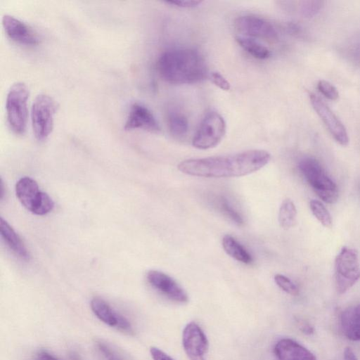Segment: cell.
<instances>
[{
	"label": "cell",
	"instance_id": "cell-12",
	"mask_svg": "<svg viewBox=\"0 0 360 360\" xmlns=\"http://www.w3.org/2000/svg\"><path fill=\"white\" fill-rule=\"evenodd\" d=\"M148 283L168 299L179 303H186L188 297L184 288L171 276L157 270L147 273Z\"/></svg>",
	"mask_w": 360,
	"mask_h": 360
},
{
	"label": "cell",
	"instance_id": "cell-33",
	"mask_svg": "<svg viewBox=\"0 0 360 360\" xmlns=\"http://www.w3.org/2000/svg\"><path fill=\"white\" fill-rule=\"evenodd\" d=\"M35 360H58L55 356L45 351L39 352L35 358Z\"/></svg>",
	"mask_w": 360,
	"mask_h": 360
},
{
	"label": "cell",
	"instance_id": "cell-34",
	"mask_svg": "<svg viewBox=\"0 0 360 360\" xmlns=\"http://www.w3.org/2000/svg\"><path fill=\"white\" fill-rule=\"evenodd\" d=\"M344 359L345 360H358L356 354L353 352V350L347 347L345 348L344 351Z\"/></svg>",
	"mask_w": 360,
	"mask_h": 360
},
{
	"label": "cell",
	"instance_id": "cell-9",
	"mask_svg": "<svg viewBox=\"0 0 360 360\" xmlns=\"http://www.w3.org/2000/svg\"><path fill=\"white\" fill-rule=\"evenodd\" d=\"M309 99L312 108L335 141L342 146H347L349 136L343 123L319 96L310 94Z\"/></svg>",
	"mask_w": 360,
	"mask_h": 360
},
{
	"label": "cell",
	"instance_id": "cell-27",
	"mask_svg": "<svg viewBox=\"0 0 360 360\" xmlns=\"http://www.w3.org/2000/svg\"><path fill=\"white\" fill-rule=\"evenodd\" d=\"M317 89L326 98L335 101L339 97V92L336 87L329 82L321 79L317 83Z\"/></svg>",
	"mask_w": 360,
	"mask_h": 360
},
{
	"label": "cell",
	"instance_id": "cell-15",
	"mask_svg": "<svg viewBox=\"0 0 360 360\" xmlns=\"http://www.w3.org/2000/svg\"><path fill=\"white\" fill-rule=\"evenodd\" d=\"M274 353L276 360H316L312 352L290 338L279 340L274 346Z\"/></svg>",
	"mask_w": 360,
	"mask_h": 360
},
{
	"label": "cell",
	"instance_id": "cell-6",
	"mask_svg": "<svg viewBox=\"0 0 360 360\" xmlns=\"http://www.w3.org/2000/svg\"><path fill=\"white\" fill-rule=\"evenodd\" d=\"M15 193L22 205L32 213L44 215L53 208L51 197L39 190L37 183L30 177H22L15 185Z\"/></svg>",
	"mask_w": 360,
	"mask_h": 360
},
{
	"label": "cell",
	"instance_id": "cell-7",
	"mask_svg": "<svg viewBox=\"0 0 360 360\" xmlns=\"http://www.w3.org/2000/svg\"><path fill=\"white\" fill-rule=\"evenodd\" d=\"M226 129V122L221 115L214 111L207 112L193 138V146L200 150L217 146L224 138Z\"/></svg>",
	"mask_w": 360,
	"mask_h": 360
},
{
	"label": "cell",
	"instance_id": "cell-5",
	"mask_svg": "<svg viewBox=\"0 0 360 360\" xmlns=\"http://www.w3.org/2000/svg\"><path fill=\"white\" fill-rule=\"evenodd\" d=\"M360 278V264L355 249L344 246L335 259V281L337 292L344 294Z\"/></svg>",
	"mask_w": 360,
	"mask_h": 360
},
{
	"label": "cell",
	"instance_id": "cell-16",
	"mask_svg": "<svg viewBox=\"0 0 360 360\" xmlns=\"http://www.w3.org/2000/svg\"><path fill=\"white\" fill-rule=\"evenodd\" d=\"M344 335L353 341L360 340V304L344 310L340 316Z\"/></svg>",
	"mask_w": 360,
	"mask_h": 360
},
{
	"label": "cell",
	"instance_id": "cell-22",
	"mask_svg": "<svg viewBox=\"0 0 360 360\" xmlns=\"http://www.w3.org/2000/svg\"><path fill=\"white\" fill-rule=\"evenodd\" d=\"M297 210L294 202L289 198L283 200L278 212V222L284 229H289L296 224Z\"/></svg>",
	"mask_w": 360,
	"mask_h": 360
},
{
	"label": "cell",
	"instance_id": "cell-31",
	"mask_svg": "<svg viewBox=\"0 0 360 360\" xmlns=\"http://www.w3.org/2000/svg\"><path fill=\"white\" fill-rule=\"evenodd\" d=\"M150 352L153 360H174L167 354L155 347H150Z\"/></svg>",
	"mask_w": 360,
	"mask_h": 360
},
{
	"label": "cell",
	"instance_id": "cell-17",
	"mask_svg": "<svg viewBox=\"0 0 360 360\" xmlns=\"http://www.w3.org/2000/svg\"><path fill=\"white\" fill-rule=\"evenodd\" d=\"M1 235L9 248L20 259L29 260L30 255L25 244L13 228L1 217Z\"/></svg>",
	"mask_w": 360,
	"mask_h": 360
},
{
	"label": "cell",
	"instance_id": "cell-14",
	"mask_svg": "<svg viewBox=\"0 0 360 360\" xmlns=\"http://www.w3.org/2000/svg\"><path fill=\"white\" fill-rule=\"evenodd\" d=\"M2 25L7 35L19 44L33 46L39 41L38 35L30 25L13 15H4Z\"/></svg>",
	"mask_w": 360,
	"mask_h": 360
},
{
	"label": "cell",
	"instance_id": "cell-30",
	"mask_svg": "<svg viewBox=\"0 0 360 360\" xmlns=\"http://www.w3.org/2000/svg\"><path fill=\"white\" fill-rule=\"evenodd\" d=\"M165 3L179 8H192L200 4L202 1L195 0H176L167 1Z\"/></svg>",
	"mask_w": 360,
	"mask_h": 360
},
{
	"label": "cell",
	"instance_id": "cell-25",
	"mask_svg": "<svg viewBox=\"0 0 360 360\" xmlns=\"http://www.w3.org/2000/svg\"><path fill=\"white\" fill-rule=\"evenodd\" d=\"M220 210L237 225L243 224V219L240 214L229 204V201L223 197L219 200Z\"/></svg>",
	"mask_w": 360,
	"mask_h": 360
},
{
	"label": "cell",
	"instance_id": "cell-10",
	"mask_svg": "<svg viewBox=\"0 0 360 360\" xmlns=\"http://www.w3.org/2000/svg\"><path fill=\"white\" fill-rule=\"evenodd\" d=\"M182 345L190 360H207L209 342L205 333L196 323L190 322L184 327Z\"/></svg>",
	"mask_w": 360,
	"mask_h": 360
},
{
	"label": "cell",
	"instance_id": "cell-32",
	"mask_svg": "<svg viewBox=\"0 0 360 360\" xmlns=\"http://www.w3.org/2000/svg\"><path fill=\"white\" fill-rule=\"evenodd\" d=\"M352 44H351V50L349 52L351 53V57L360 64V38L358 37Z\"/></svg>",
	"mask_w": 360,
	"mask_h": 360
},
{
	"label": "cell",
	"instance_id": "cell-36",
	"mask_svg": "<svg viewBox=\"0 0 360 360\" xmlns=\"http://www.w3.org/2000/svg\"><path fill=\"white\" fill-rule=\"evenodd\" d=\"M71 359L72 360H79L78 356L75 354H71Z\"/></svg>",
	"mask_w": 360,
	"mask_h": 360
},
{
	"label": "cell",
	"instance_id": "cell-24",
	"mask_svg": "<svg viewBox=\"0 0 360 360\" xmlns=\"http://www.w3.org/2000/svg\"><path fill=\"white\" fill-rule=\"evenodd\" d=\"M324 1L316 0H307L300 1V12L304 18H313L323 8Z\"/></svg>",
	"mask_w": 360,
	"mask_h": 360
},
{
	"label": "cell",
	"instance_id": "cell-18",
	"mask_svg": "<svg viewBox=\"0 0 360 360\" xmlns=\"http://www.w3.org/2000/svg\"><path fill=\"white\" fill-rule=\"evenodd\" d=\"M91 308L94 314L105 324L116 327L119 314L100 297H94L91 301Z\"/></svg>",
	"mask_w": 360,
	"mask_h": 360
},
{
	"label": "cell",
	"instance_id": "cell-2",
	"mask_svg": "<svg viewBox=\"0 0 360 360\" xmlns=\"http://www.w3.org/2000/svg\"><path fill=\"white\" fill-rule=\"evenodd\" d=\"M157 69L162 79L173 84H194L207 77L204 58L193 49L165 51L158 60Z\"/></svg>",
	"mask_w": 360,
	"mask_h": 360
},
{
	"label": "cell",
	"instance_id": "cell-3",
	"mask_svg": "<svg viewBox=\"0 0 360 360\" xmlns=\"http://www.w3.org/2000/svg\"><path fill=\"white\" fill-rule=\"evenodd\" d=\"M298 167L314 192L323 202L333 204L338 200V186L317 160L310 157L304 158L300 161Z\"/></svg>",
	"mask_w": 360,
	"mask_h": 360
},
{
	"label": "cell",
	"instance_id": "cell-23",
	"mask_svg": "<svg viewBox=\"0 0 360 360\" xmlns=\"http://www.w3.org/2000/svg\"><path fill=\"white\" fill-rule=\"evenodd\" d=\"M309 207L314 216L324 227H331L333 224L331 216L321 201L311 200L309 202Z\"/></svg>",
	"mask_w": 360,
	"mask_h": 360
},
{
	"label": "cell",
	"instance_id": "cell-29",
	"mask_svg": "<svg viewBox=\"0 0 360 360\" xmlns=\"http://www.w3.org/2000/svg\"><path fill=\"white\" fill-rule=\"evenodd\" d=\"M97 347L106 360H122L108 345L98 342Z\"/></svg>",
	"mask_w": 360,
	"mask_h": 360
},
{
	"label": "cell",
	"instance_id": "cell-8",
	"mask_svg": "<svg viewBox=\"0 0 360 360\" xmlns=\"http://www.w3.org/2000/svg\"><path fill=\"white\" fill-rule=\"evenodd\" d=\"M56 110L55 101L46 94H39L31 110V120L34 134L38 141L45 140L53 127V117Z\"/></svg>",
	"mask_w": 360,
	"mask_h": 360
},
{
	"label": "cell",
	"instance_id": "cell-20",
	"mask_svg": "<svg viewBox=\"0 0 360 360\" xmlns=\"http://www.w3.org/2000/svg\"><path fill=\"white\" fill-rule=\"evenodd\" d=\"M237 43L254 58L264 60L271 56V51L256 39L242 35L236 37Z\"/></svg>",
	"mask_w": 360,
	"mask_h": 360
},
{
	"label": "cell",
	"instance_id": "cell-4",
	"mask_svg": "<svg viewBox=\"0 0 360 360\" xmlns=\"http://www.w3.org/2000/svg\"><path fill=\"white\" fill-rule=\"evenodd\" d=\"M29 89L21 82L14 83L9 89L6 101L7 120L11 129L17 134H24L27 118Z\"/></svg>",
	"mask_w": 360,
	"mask_h": 360
},
{
	"label": "cell",
	"instance_id": "cell-19",
	"mask_svg": "<svg viewBox=\"0 0 360 360\" xmlns=\"http://www.w3.org/2000/svg\"><path fill=\"white\" fill-rule=\"evenodd\" d=\"M222 247L227 255L238 262L244 264L252 262V257L247 250L230 235L223 237Z\"/></svg>",
	"mask_w": 360,
	"mask_h": 360
},
{
	"label": "cell",
	"instance_id": "cell-26",
	"mask_svg": "<svg viewBox=\"0 0 360 360\" xmlns=\"http://www.w3.org/2000/svg\"><path fill=\"white\" fill-rule=\"evenodd\" d=\"M274 279L276 284L286 293L291 295H298L297 287L289 278L282 274H276Z\"/></svg>",
	"mask_w": 360,
	"mask_h": 360
},
{
	"label": "cell",
	"instance_id": "cell-1",
	"mask_svg": "<svg viewBox=\"0 0 360 360\" xmlns=\"http://www.w3.org/2000/svg\"><path fill=\"white\" fill-rule=\"evenodd\" d=\"M271 154L264 150H249L238 153L188 159L178 169L186 174L207 178L243 176L253 173L269 163Z\"/></svg>",
	"mask_w": 360,
	"mask_h": 360
},
{
	"label": "cell",
	"instance_id": "cell-13",
	"mask_svg": "<svg viewBox=\"0 0 360 360\" xmlns=\"http://www.w3.org/2000/svg\"><path fill=\"white\" fill-rule=\"evenodd\" d=\"M124 128L126 130L143 129L151 133L160 131V125L151 111L139 103L131 105Z\"/></svg>",
	"mask_w": 360,
	"mask_h": 360
},
{
	"label": "cell",
	"instance_id": "cell-21",
	"mask_svg": "<svg viewBox=\"0 0 360 360\" xmlns=\"http://www.w3.org/2000/svg\"><path fill=\"white\" fill-rule=\"evenodd\" d=\"M167 123L171 134L175 137H182L188 130V121L181 112L172 109L167 112Z\"/></svg>",
	"mask_w": 360,
	"mask_h": 360
},
{
	"label": "cell",
	"instance_id": "cell-28",
	"mask_svg": "<svg viewBox=\"0 0 360 360\" xmlns=\"http://www.w3.org/2000/svg\"><path fill=\"white\" fill-rule=\"evenodd\" d=\"M210 79L215 86L224 91H229L231 89V84L229 81L219 72H212L210 74Z\"/></svg>",
	"mask_w": 360,
	"mask_h": 360
},
{
	"label": "cell",
	"instance_id": "cell-11",
	"mask_svg": "<svg viewBox=\"0 0 360 360\" xmlns=\"http://www.w3.org/2000/svg\"><path fill=\"white\" fill-rule=\"evenodd\" d=\"M235 27L242 36L275 40L278 33L274 27L266 20L255 15H243L235 20Z\"/></svg>",
	"mask_w": 360,
	"mask_h": 360
},
{
	"label": "cell",
	"instance_id": "cell-35",
	"mask_svg": "<svg viewBox=\"0 0 360 360\" xmlns=\"http://www.w3.org/2000/svg\"><path fill=\"white\" fill-rule=\"evenodd\" d=\"M300 330L304 333H307V334H310V333H312L314 330H313V328L310 326H309L308 324H301L300 325Z\"/></svg>",
	"mask_w": 360,
	"mask_h": 360
}]
</instances>
